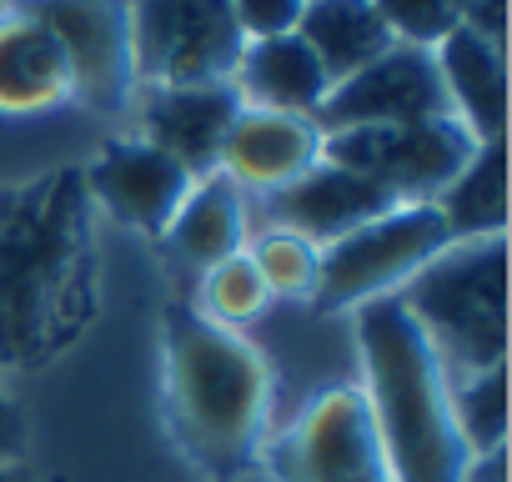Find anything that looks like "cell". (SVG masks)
Masks as SVG:
<instances>
[{"mask_svg":"<svg viewBox=\"0 0 512 482\" xmlns=\"http://www.w3.org/2000/svg\"><path fill=\"white\" fill-rule=\"evenodd\" d=\"M96 201L81 166L0 186V372L56 362L96 312Z\"/></svg>","mask_w":512,"mask_h":482,"instance_id":"6da1fadb","label":"cell"},{"mask_svg":"<svg viewBox=\"0 0 512 482\" xmlns=\"http://www.w3.org/2000/svg\"><path fill=\"white\" fill-rule=\"evenodd\" d=\"M367 412L392 482H462L467 447L452 422V377L397 297L357 307Z\"/></svg>","mask_w":512,"mask_h":482,"instance_id":"7a4b0ae2","label":"cell"},{"mask_svg":"<svg viewBox=\"0 0 512 482\" xmlns=\"http://www.w3.org/2000/svg\"><path fill=\"white\" fill-rule=\"evenodd\" d=\"M171 427L206 472H241L267 417V367L236 332L191 307L166 312Z\"/></svg>","mask_w":512,"mask_h":482,"instance_id":"3957f363","label":"cell"},{"mask_svg":"<svg viewBox=\"0 0 512 482\" xmlns=\"http://www.w3.org/2000/svg\"><path fill=\"white\" fill-rule=\"evenodd\" d=\"M392 297L452 382L507 362V236L447 241Z\"/></svg>","mask_w":512,"mask_h":482,"instance_id":"277c9868","label":"cell"},{"mask_svg":"<svg viewBox=\"0 0 512 482\" xmlns=\"http://www.w3.org/2000/svg\"><path fill=\"white\" fill-rule=\"evenodd\" d=\"M131 66L151 86H216L231 81L246 36L231 0H126Z\"/></svg>","mask_w":512,"mask_h":482,"instance_id":"5b68a950","label":"cell"},{"mask_svg":"<svg viewBox=\"0 0 512 482\" xmlns=\"http://www.w3.org/2000/svg\"><path fill=\"white\" fill-rule=\"evenodd\" d=\"M447 226L437 206H392L387 216L347 231L342 241L322 247L317 262V302L322 307H362L377 297L402 292L442 247H447Z\"/></svg>","mask_w":512,"mask_h":482,"instance_id":"8992f818","label":"cell"},{"mask_svg":"<svg viewBox=\"0 0 512 482\" xmlns=\"http://www.w3.org/2000/svg\"><path fill=\"white\" fill-rule=\"evenodd\" d=\"M472 151H477V141L457 116L322 136V161L362 171L397 206H432L452 186V176L472 161Z\"/></svg>","mask_w":512,"mask_h":482,"instance_id":"52a82bcc","label":"cell"},{"mask_svg":"<svg viewBox=\"0 0 512 482\" xmlns=\"http://www.w3.org/2000/svg\"><path fill=\"white\" fill-rule=\"evenodd\" d=\"M277 482H392L367 397L357 387L322 392L277 442H272Z\"/></svg>","mask_w":512,"mask_h":482,"instance_id":"ba28073f","label":"cell"},{"mask_svg":"<svg viewBox=\"0 0 512 482\" xmlns=\"http://www.w3.org/2000/svg\"><path fill=\"white\" fill-rule=\"evenodd\" d=\"M16 11L46 26L61 46L71 91L96 111H121L136 91L126 0H21Z\"/></svg>","mask_w":512,"mask_h":482,"instance_id":"9c48e42d","label":"cell"},{"mask_svg":"<svg viewBox=\"0 0 512 482\" xmlns=\"http://www.w3.org/2000/svg\"><path fill=\"white\" fill-rule=\"evenodd\" d=\"M432 116H452L432 51L392 46L372 66H362L357 76L337 81L312 121L322 126V136H337V131L407 126V121H432Z\"/></svg>","mask_w":512,"mask_h":482,"instance_id":"30bf717a","label":"cell"},{"mask_svg":"<svg viewBox=\"0 0 512 482\" xmlns=\"http://www.w3.org/2000/svg\"><path fill=\"white\" fill-rule=\"evenodd\" d=\"M397 201L367 181L362 171H347L337 161H317L312 171H302L297 181L267 191V211H272V226L277 231H292L312 247H332L347 231L387 216Z\"/></svg>","mask_w":512,"mask_h":482,"instance_id":"8fae6325","label":"cell"},{"mask_svg":"<svg viewBox=\"0 0 512 482\" xmlns=\"http://www.w3.org/2000/svg\"><path fill=\"white\" fill-rule=\"evenodd\" d=\"M241 111V96L231 81L216 86H151L146 106H141V126H146V146H156L161 156H171L191 181L221 171V146L226 131Z\"/></svg>","mask_w":512,"mask_h":482,"instance_id":"7c38bea8","label":"cell"},{"mask_svg":"<svg viewBox=\"0 0 512 482\" xmlns=\"http://www.w3.org/2000/svg\"><path fill=\"white\" fill-rule=\"evenodd\" d=\"M81 176L91 201L136 231H166V221L191 191V176L146 141H111Z\"/></svg>","mask_w":512,"mask_h":482,"instance_id":"4fadbf2b","label":"cell"},{"mask_svg":"<svg viewBox=\"0 0 512 482\" xmlns=\"http://www.w3.org/2000/svg\"><path fill=\"white\" fill-rule=\"evenodd\" d=\"M317 161H322V126L312 116L256 111V106L236 111L221 146V171L236 186H256V191H277L302 171H312Z\"/></svg>","mask_w":512,"mask_h":482,"instance_id":"5bb4252c","label":"cell"},{"mask_svg":"<svg viewBox=\"0 0 512 482\" xmlns=\"http://www.w3.org/2000/svg\"><path fill=\"white\" fill-rule=\"evenodd\" d=\"M432 61L447 111L472 131V141H497L507 126V51L457 26L442 46H432Z\"/></svg>","mask_w":512,"mask_h":482,"instance_id":"9a60e30c","label":"cell"},{"mask_svg":"<svg viewBox=\"0 0 512 482\" xmlns=\"http://www.w3.org/2000/svg\"><path fill=\"white\" fill-rule=\"evenodd\" d=\"M231 86L241 106L256 111H287V116H317L327 101L332 81L322 76L317 56L302 46V36H267V41H246L241 61L231 71Z\"/></svg>","mask_w":512,"mask_h":482,"instance_id":"2e32d148","label":"cell"},{"mask_svg":"<svg viewBox=\"0 0 512 482\" xmlns=\"http://www.w3.org/2000/svg\"><path fill=\"white\" fill-rule=\"evenodd\" d=\"M166 241L171 252L191 267H216L226 257H236L246 247V206H241V186L226 171H211L201 181H191L186 201L176 206V216L166 221Z\"/></svg>","mask_w":512,"mask_h":482,"instance_id":"e0dca14e","label":"cell"},{"mask_svg":"<svg viewBox=\"0 0 512 482\" xmlns=\"http://www.w3.org/2000/svg\"><path fill=\"white\" fill-rule=\"evenodd\" d=\"M297 36L317 56V66L332 86L357 76L362 66H372L382 51L397 46L387 36L382 16L372 11V0H307L302 21H297Z\"/></svg>","mask_w":512,"mask_h":482,"instance_id":"ac0fdd59","label":"cell"},{"mask_svg":"<svg viewBox=\"0 0 512 482\" xmlns=\"http://www.w3.org/2000/svg\"><path fill=\"white\" fill-rule=\"evenodd\" d=\"M71 91L61 46L26 11L0 16V111H41Z\"/></svg>","mask_w":512,"mask_h":482,"instance_id":"d6986e66","label":"cell"},{"mask_svg":"<svg viewBox=\"0 0 512 482\" xmlns=\"http://www.w3.org/2000/svg\"><path fill=\"white\" fill-rule=\"evenodd\" d=\"M507 151L497 141H477L472 161L452 176V186L432 201L452 241H477V236H507Z\"/></svg>","mask_w":512,"mask_h":482,"instance_id":"ffe728a7","label":"cell"},{"mask_svg":"<svg viewBox=\"0 0 512 482\" xmlns=\"http://www.w3.org/2000/svg\"><path fill=\"white\" fill-rule=\"evenodd\" d=\"M452 422L467 457L507 447V362L452 382Z\"/></svg>","mask_w":512,"mask_h":482,"instance_id":"44dd1931","label":"cell"},{"mask_svg":"<svg viewBox=\"0 0 512 482\" xmlns=\"http://www.w3.org/2000/svg\"><path fill=\"white\" fill-rule=\"evenodd\" d=\"M251 267L262 272L267 292L272 297H312L317 292V262H322V247L292 236V231H262L251 241Z\"/></svg>","mask_w":512,"mask_h":482,"instance_id":"7402d4cb","label":"cell"},{"mask_svg":"<svg viewBox=\"0 0 512 482\" xmlns=\"http://www.w3.org/2000/svg\"><path fill=\"white\" fill-rule=\"evenodd\" d=\"M267 302H272V292H267L262 272L251 267L246 252H236V257H226V262H216V267L206 272V312H211V322L226 327V332H231L236 322H251Z\"/></svg>","mask_w":512,"mask_h":482,"instance_id":"603a6c76","label":"cell"},{"mask_svg":"<svg viewBox=\"0 0 512 482\" xmlns=\"http://www.w3.org/2000/svg\"><path fill=\"white\" fill-rule=\"evenodd\" d=\"M372 11L382 16L387 36L397 46H442L462 26V0H372Z\"/></svg>","mask_w":512,"mask_h":482,"instance_id":"cb8c5ba5","label":"cell"},{"mask_svg":"<svg viewBox=\"0 0 512 482\" xmlns=\"http://www.w3.org/2000/svg\"><path fill=\"white\" fill-rule=\"evenodd\" d=\"M302 6L307 0H231V16L246 41H267V36H292Z\"/></svg>","mask_w":512,"mask_h":482,"instance_id":"d4e9b609","label":"cell"},{"mask_svg":"<svg viewBox=\"0 0 512 482\" xmlns=\"http://www.w3.org/2000/svg\"><path fill=\"white\" fill-rule=\"evenodd\" d=\"M462 31L507 51V0H462Z\"/></svg>","mask_w":512,"mask_h":482,"instance_id":"484cf974","label":"cell"},{"mask_svg":"<svg viewBox=\"0 0 512 482\" xmlns=\"http://www.w3.org/2000/svg\"><path fill=\"white\" fill-rule=\"evenodd\" d=\"M21 452H26V417L6 387V372H0V467L21 462Z\"/></svg>","mask_w":512,"mask_h":482,"instance_id":"4316f807","label":"cell"},{"mask_svg":"<svg viewBox=\"0 0 512 482\" xmlns=\"http://www.w3.org/2000/svg\"><path fill=\"white\" fill-rule=\"evenodd\" d=\"M0 482H41L26 462H6V467H0Z\"/></svg>","mask_w":512,"mask_h":482,"instance_id":"83f0119b","label":"cell"}]
</instances>
